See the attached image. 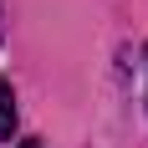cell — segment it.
<instances>
[{
  "label": "cell",
  "instance_id": "cell-1",
  "mask_svg": "<svg viewBox=\"0 0 148 148\" xmlns=\"http://www.w3.org/2000/svg\"><path fill=\"white\" fill-rule=\"evenodd\" d=\"M10 128H15V97H10V87L0 82V143L10 138Z\"/></svg>",
  "mask_w": 148,
  "mask_h": 148
},
{
  "label": "cell",
  "instance_id": "cell-2",
  "mask_svg": "<svg viewBox=\"0 0 148 148\" xmlns=\"http://www.w3.org/2000/svg\"><path fill=\"white\" fill-rule=\"evenodd\" d=\"M21 148H41V143H36V138H31V143H21Z\"/></svg>",
  "mask_w": 148,
  "mask_h": 148
}]
</instances>
